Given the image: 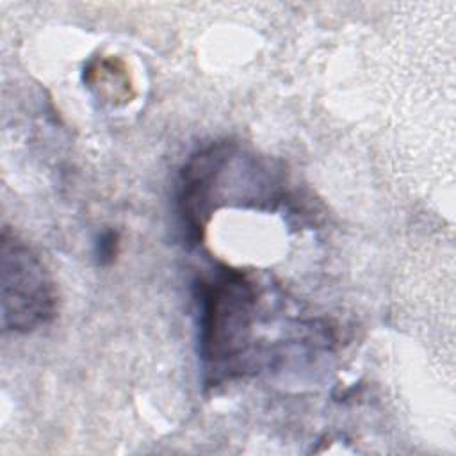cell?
<instances>
[{"mask_svg":"<svg viewBox=\"0 0 456 456\" xmlns=\"http://www.w3.org/2000/svg\"><path fill=\"white\" fill-rule=\"evenodd\" d=\"M198 344L207 387L251 370L256 290L239 269L217 265L194 280Z\"/></svg>","mask_w":456,"mask_h":456,"instance_id":"1","label":"cell"},{"mask_svg":"<svg viewBox=\"0 0 456 456\" xmlns=\"http://www.w3.org/2000/svg\"><path fill=\"white\" fill-rule=\"evenodd\" d=\"M2 328L30 333L46 326L57 310L53 280L37 253L7 228L0 242Z\"/></svg>","mask_w":456,"mask_h":456,"instance_id":"2","label":"cell"},{"mask_svg":"<svg viewBox=\"0 0 456 456\" xmlns=\"http://www.w3.org/2000/svg\"><path fill=\"white\" fill-rule=\"evenodd\" d=\"M235 157L232 141L210 142L194 151L176 178V216L183 239L194 246L203 239L210 216L216 210L217 189Z\"/></svg>","mask_w":456,"mask_h":456,"instance_id":"3","label":"cell"},{"mask_svg":"<svg viewBox=\"0 0 456 456\" xmlns=\"http://www.w3.org/2000/svg\"><path fill=\"white\" fill-rule=\"evenodd\" d=\"M119 248V237L114 230L102 232L94 240V256L100 265H109L114 262Z\"/></svg>","mask_w":456,"mask_h":456,"instance_id":"4","label":"cell"}]
</instances>
